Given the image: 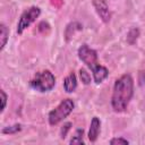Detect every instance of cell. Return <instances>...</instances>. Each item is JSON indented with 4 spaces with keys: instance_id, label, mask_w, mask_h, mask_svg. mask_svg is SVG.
I'll return each mask as SVG.
<instances>
[{
    "instance_id": "1",
    "label": "cell",
    "mask_w": 145,
    "mask_h": 145,
    "mask_svg": "<svg viewBox=\"0 0 145 145\" xmlns=\"http://www.w3.org/2000/svg\"><path fill=\"white\" fill-rule=\"evenodd\" d=\"M134 95V80L129 74H125L119 77L113 86V92L111 96V105L113 111L123 112L131 97Z\"/></svg>"
},
{
    "instance_id": "2",
    "label": "cell",
    "mask_w": 145,
    "mask_h": 145,
    "mask_svg": "<svg viewBox=\"0 0 145 145\" xmlns=\"http://www.w3.org/2000/svg\"><path fill=\"white\" fill-rule=\"evenodd\" d=\"M78 57L93 71V78L96 84L102 83L108 77L109 70L99 63L97 52L94 49L89 48L87 44H83L78 49Z\"/></svg>"
},
{
    "instance_id": "3",
    "label": "cell",
    "mask_w": 145,
    "mask_h": 145,
    "mask_svg": "<svg viewBox=\"0 0 145 145\" xmlns=\"http://www.w3.org/2000/svg\"><path fill=\"white\" fill-rule=\"evenodd\" d=\"M29 85L39 92H49L56 85V77L50 70H42L35 74L34 78L29 82Z\"/></svg>"
},
{
    "instance_id": "4",
    "label": "cell",
    "mask_w": 145,
    "mask_h": 145,
    "mask_svg": "<svg viewBox=\"0 0 145 145\" xmlns=\"http://www.w3.org/2000/svg\"><path fill=\"white\" fill-rule=\"evenodd\" d=\"M75 103L71 99H66L62 102H60V104L54 108L52 111H50L49 113V123L51 126L58 125L60 121H62L65 118H67L71 111L74 110Z\"/></svg>"
},
{
    "instance_id": "5",
    "label": "cell",
    "mask_w": 145,
    "mask_h": 145,
    "mask_svg": "<svg viewBox=\"0 0 145 145\" xmlns=\"http://www.w3.org/2000/svg\"><path fill=\"white\" fill-rule=\"evenodd\" d=\"M40 15H41V9L39 7H35V6L28 8L27 10H25L22 14V16H20V18L18 20V24H17V33L18 34H22L32 23H34L36 20V18Z\"/></svg>"
},
{
    "instance_id": "6",
    "label": "cell",
    "mask_w": 145,
    "mask_h": 145,
    "mask_svg": "<svg viewBox=\"0 0 145 145\" xmlns=\"http://www.w3.org/2000/svg\"><path fill=\"white\" fill-rule=\"evenodd\" d=\"M93 6H94L97 15L100 16V18L104 23H108L111 18V12L109 10V7H108V3L105 2V0H93Z\"/></svg>"
},
{
    "instance_id": "7",
    "label": "cell",
    "mask_w": 145,
    "mask_h": 145,
    "mask_svg": "<svg viewBox=\"0 0 145 145\" xmlns=\"http://www.w3.org/2000/svg\"><path fill=\"white\" fill-rule=\"evenodd\" d=\"M101 130V121L97 117H93L92 121H91V126H89V130H88V139L91 142H95L99 137Z\"/></svg>"
},
{
    "instance_id": "8",
    "label": "cell",
    "mask_w": 145,
    "mask_h": 145,
    "mask_svg": "<svg viewBox=\"0 0 145 145\" xmlns=\"http://www.w3.org/2000/svg\"><path fill=\"white\" fill-rule=\"evenodd\" d=\"M63 88L67 93H72L77 88V78L74 72H70L63 80Z\"/></svg>"
},
{
    "instance_id": "9",
    "label": "cell",
    "mask_w": 145,
    "mask_h": 145,
    "mask_svg": "<svg viewBox=\"0 0 145 145\" xmlns=\"http://www.w3.org/2000/svg\"><path fill=\"white\" fill-rule=\"evenodd\" d=\"M0 29H1V46H0V50H3L6 43H7V40H8V35H9V32L6 27L5 24H1L0 25Z\"/></svg>"
},
{
    "instance_id": "10",
    "label": "cell",
    "mask_w": 145,
    "mask_h": 145,
    "mask_svg": "<svg viewBox=\"0 0 145 145\" xmlns=\"http://www.w3.org/2000/svg\"><path fill=\"white\" fill-rule=\"evenodd\" d=\"M83 134H84L83 129H77L76 133H75V135H74V137L70 139L69 143H70V144H84Z\"/></svg>"
},
{
    "instance_id": "11",
    "label": "cell",
    "mask_w": 145,
    "mask_h": 145,
    "mask_svg": "<svg viewBox=\"0 0 145 145\" xmlns=\"http://www.w3.org/2000/svg\"><path fill=\"white\" fill-rule=\"evenodd\" d=\"M20 129H22V125L17 123V125H14V126L3 128V129H2V133H3V134H15V133H18Z\"/></svg>"
},
{
    "instance_id": "12",
    "label": "cell",
    "mask_w": 145,
    "mask_h": 145,
    "mask_svg": "<svg viewBox=\"0 0 145 145\" xmlns=\"http://www.w3.org/2000/svg\"><path fill=\"white\" fill-rule=\"evenodd\" d=\"M79 75H80V79L84 84H89L91 83V75L85 70V69H79Z\"/></svg>"
},
{
    "instance_id": "13",
    "label": "cell",
    "mask_w": 145,
    "mask_h": 145,
    "mask_svg": "<svg viewBox=\"0 0 145 145\" xmlns=\"http://www.w3.org/2000/svg\"><path fill=\"white\" fill-rule=\"evenodd\" d=\"M110 144L112 145H116V144H122V145H127L129 144V142L127 139H123V138H112L110 140Z\"/></svg>"
},
{
    "instance_id": "14",
    "label": "cell",
    "mask_w": 145,
    "mask_h": 145,
    "mask_svg": "<svg viewBox=\"0 0 145 145\" xmlns=\"http://www.w3.org/2000/svg\"><path fill=\"white\" fill-rule=\"evenodd\" d=\"M1 102H2V105H1V112L5 110V108H6V102H7V95H6V93H5V91L3 89H1Z\"/></svg>"
}]
</instances>
